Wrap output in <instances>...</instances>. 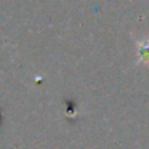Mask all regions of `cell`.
I'll list each match as a JSON object with an SVG mask.
<instances>
[{
    "instance_id": "cell-1",
    "label": "cell",
    "mask_w": 149,
    "mask_h": 149,
    "mask_svg": "<svg viewBox=\"0 0 149 149\" xmlns=\"http://www.w3.org/2000/svg\"><path fill=\"white\" fill-rule=\"evenodd\" d=\"M139 61H149V42H143L139 45Z\"/></svg>"
}]
</instances>
